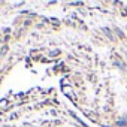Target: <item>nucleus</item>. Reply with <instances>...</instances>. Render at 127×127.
I'll return each instance as SVG.
<instances>
[{"label": "nucleus", "mask_w": 127, "mask_h": 127, "mask_svg": "<svg viewBox=\"0 0 127 127\" xmlns=\"http://www.w3.org/2000/svg\"><path fill=\"white\" fill-rule=\"evenodd\" d=\"M6 51H8V46H3V48H2V51H0V55H5V54H6Z\"/></svg>", "instance_id": "1"}]
</instances>
